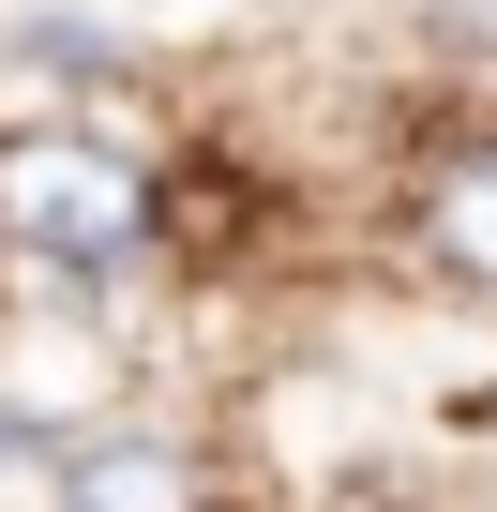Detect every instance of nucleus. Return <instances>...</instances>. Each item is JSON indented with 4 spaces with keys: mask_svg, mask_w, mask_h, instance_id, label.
Listing matches in <instances>:
<instances>
[{
    "mask_svg": "<svg viewBox=\"0 0 497 512\" xmlns=\"http://www.w3.org/2000/svg\"><path fill=\"white\" fill-rule=\"evenodd\" d=\"M61 512H211V467L181 437H76L61 452Z\"/></svg>",
    "mask_w": 497,
    "mask_h": 512,
    "instance_id": "f03ea898",
    "label": "nucleus"
},
{
    "mask_svg": "<svg viewBox=\"0 0 497 512\" xmlns=\"http://www.w3.org/2000/svg\"><path fill=\"white\" fill-rule=\"evenodd\" d=\"M437 31H452V46H482V61H497V0H437Z\"/></svg>",
    "mask_w": 497,
    "mask_h": 512,
    "instance_id": "20e7f679",
    "label": "nucleus"
},
{
    "mask_svg": "<svg viewBox=\"0 0 497 512\" xmlns=\"http://www.w3.org/2000/svg\"><path fill=\"white\" fill-rule=\"evenodd\" d=\"M422 241L452 256L467 287H497V151H452V166H437V196H422Z\"/></svg>",
    "mask_w": 497,
    "mask_h": 512,
    "instance_id": "7ed1b4c3",
    "label": "nucleus"
},
{
    "mask_svg": "<svg viewBox=\"0 0 497 512\" xmlns=\"http://www.w3.org/2000/svg\"><path fill=\"white\" fill-rule=\"evenodd\" d=\"M0 241L31 256V272H136V256L166 241V196H151V166L136 151H106V136H76V121H16L0 136Z\"/></svg>",
    "mask_w": 497,
    "mask_h": 512,
    "instance_id": "f257e3e1",
    "label": "nucleus"
}]
</instances>
